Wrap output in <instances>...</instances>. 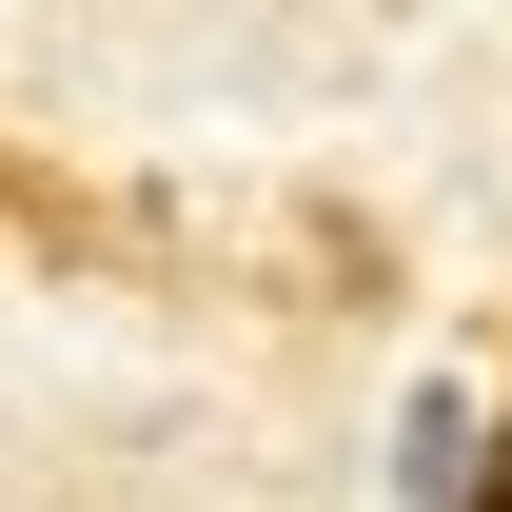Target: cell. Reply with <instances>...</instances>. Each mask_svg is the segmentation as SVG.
<instances>
[{"label":"cell","mask_w":512,"mask_h":512,"mask_svg":"<svg viewBox=\"0 0 512 512\" xmlns=\"http://www.w3.org/2000/svg\"><path fill=\"white\" fill-rule=\"evenodd\" d=\"M473 512H512V453H473Z\"/></svg>","instance_id":"6da1fadb"}]
</instances>
